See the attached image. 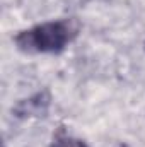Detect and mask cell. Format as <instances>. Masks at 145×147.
<instances>
[{
	"label": "cell",
	"mask_w": 145,
	"mask_h": 147,
	"mask_svg": "<svg viewBox=\"0 0 145 147\" xmlns=\"http://www.w3.org/2000/svg\"><path fill=\"white\" fill-rule=\"evenodd\" d=\"M79 31V22L73 17H68L24 29L15 34L14 41L24 53H62L77 38Z\"/></svg>",
	"instance_id": "1"
},
{
	"label": "cell",
	"mask_w": 145,
	"mask_h": 147,
	"mask_svg": "<svg viewBox=\"0 0 145 147\" xmlns=\"http://www.w3.org/2000/svg\"><path fill=\"white\" fill-rule=\"evenodd\" d=\"M50 103H51V98L46 91H41L36 92L34 96L28 98V99H22L15 105V108L12 110V113L17 116V118H33V116H43L48 108H50Z\"/></svg>",
	"instance_id": "2"
},
{
	"label": "cell",
	"mask_w": 145,
	"mask_h": 147,
	"mask_svg": "<svg viewBox=\"0 0 145 147\" xmlns=\"http://www.w3.org/2000/svg\"><path fill=\"white\" fill-rule=\"evenodd\" d=\"M53 147H89L84 140L75 139V137H68V135H58L55 139Z\"/></svg>",
	"instance_id": "3"
}]
</instances>
